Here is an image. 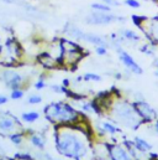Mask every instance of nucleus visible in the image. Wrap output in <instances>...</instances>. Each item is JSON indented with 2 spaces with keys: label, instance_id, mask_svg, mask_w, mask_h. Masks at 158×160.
<instances>
[{
  "label": "nucleus",
  "instance_id": "f257e3e1",
  "mask_svg": "<svg viewBox=\"0 0 158 160\" xmlns=\"http://www.w3.org/2000/svg\"><path fill=\"white\" fill-rule=\"evenodd\" d=\"M84 119L77 124L57 125L54 128V145L57 152L69 159L84 160L90 147V128L83 124Z\"/></svg>",
  "mask_w": 158,
  "mask_h": 160
},
{
  "label": "nucleus",
  "instance_id": "f03ea898",
  "mask_svg": "<svg viewBox=\"0 0 158 160\" xmlns=\"http://www.w3.org/2000/svg\"><path fill=\"white\" fill-rule=\"evenodd\" d=\"M100 104L103 106L104 112L106 111L110 116L111 120L116 124H120L122 127L130 128V129H137L143 122L141 117L138 116L133 103L118 97H110L108 96L105 98H100Z\"/></svg>",
  "mask_w": 158,
  "mask_h": 160
},
{
  "label": "nucleus",
  "instance_id": "7ed1b4c3",
  "mask_svg": "<svg viewBox=\"0 0 158 160\" xmlns=\"http://www.w3.org/2000/svg\"><path fill=\"white\" fill-rule=\"evenodd\" d=\"M44 118L54 127L57 125H71L77 124L84 119L83 113L74 108L71 103L64 101L51 102L43 108Z\"/></svg>",
  "mask_w": 158,
  "mask_h": 160
},
{
  "label": "nucleus",
  "instance_id": "20e7f679",
  "mask_svg": "<svg viewBox=\"0 0 158 160\" xmlns=\"http://www.w3.org/2000/svg\"><path fill=\"white\" fill-rule=\"evenodd\" d=\"M59 46H61L59 62L62 67L74 68L81 61V58L85 56L84 48L77 41L62 38L59 39Z\"/></svg>",
  "mask_w": 158,
  "mask_h": 160
},
{
  "label": "nucleus",
  "instance_id": "39448f33",
  "mask_svg": "<svg viewBox=\"0 0 158 160\" xmlns=\"http://www.w3.org/2000/svg\"><path fill=\"white\" fill-rule=\"evenodd\" d=\"M24 55L22 46L15 38H7L2 43V50L0 52V65L1 67H16Z\"/></svg>",
  "mask_w": 158,
  "mask_h": 160
},
{
  "label": "nucleus",
  "instance_id": "423d86ee",
  "mask_svg": "<svg viewBox=\"0 0 158 160\" xmlns=\"http://www.w3.org/2000/svg\"><path fill=\"white\" fill-rule=\"evenodd\" d=\"M135 24L146 36V39L158 46V15L147 18V16H135Z\"/></svg>",
  "mask_w": 158,
  "mask_h": 160
},
{
  "label": "nucleus",
  "instance_id": "0eeeda50",
  "mask_svg": "<svg viewBox=\"0 0 158 160\" xmlns=\"http://www.w3.org/2000/svg\"><path fill=\"white\" fill-rule=\"evenodd\" d=\"M0 82L10 91L24 88L26 83V76L17 71L15 67H2L0 70Z\"/></svg>",
  "mask_w": 158,
  "mask_h": 160
},
{
  "label": "nucleus",
  "instance_id": "6e6552de",
  "mask_svg": "<svg viewBox=\"0 0 158 160\" xmlns=\"http://www.w3.org/2000/svg\"><path fill=\"white\" fill-rule=\"evenodd\" d=\"M85 24L91 26H106L111 25L114 22H125L126 18L122 15H116L111 12H98V11H90L84 18Z\"/></svg>",
  "mask_w": 158,
  "mask_h": 160
},
{
  "label": "nucleus",
  "instance_id": "1a4fd4ad",
  "mask_svg": "<svg viewBox=\"0 0 158 160\" xmlns=\"http://www.w3.org/2000/svg\"><path fill=\"white\" fill-rule=\"evenodd\" d=\"M19 130H24L21 119L10 112L0 111V137H9Z\"/></svg>",
  "mask_w": 158,
  "mask_h": 160
},
{
  "label": "nucleus",
  "instance_id": "9d476101",
  "mask_svg": "<svg viewBox=\"0 0 158 160\" xmlns=\"http://www.w3.org/2000/svg\"><path fill=\"white\" fill-rule=\"evenodd\" d=\"M116 52L118 55V60L121 61V63L125 66V68L130 72V73H133V75H142L143 73V70L141 67V65L132 57L131 53H128L126 50H123L122 47H118L116 48Z\"/></svg>",
  "mask_w": 158,
  "mask_h": 160
},
{
  "label": "nucleus",
  "instance_id": "9b49d317",
  "mask_svg": "<svg viewBox=\"0 0 158 160\" xmlns=\"http://www.w3.org/2000/svg\"><path fill=\"white\" fill-rule=\"evenodd\" d=\"M133 106L143 123H152L158 118L156 109L145 99H138V101L133 102Z\"/></svg>",
  "mask_w": 158,
  "mask_h": 160
},
{
  "label": "nucleus",
  "instance_id": "f8f14e48",
  "mask_svg": "<svg viewBox=\"0 0 158 160\" xmlns=\"http://www.w3.org/2000/svg\"><path fill=\"white\" fill-rule=\"evenodd\" d=\"M108 154L111 160H133V153L125 144H106Z\"/></svg>",
  "mask_w": 158,
  "mask_h": 160
},
{
  "label": "nucleus",
  "instance_id": "ddd939ff",
  "mask_svg": "<svg viewBox=\"0 0 158 160\" xmlns=\"http://www.w3.org/2000/svg\"><path fill=\"white\" fill-rule=\"evenodd\" d=\"M98 133L100 135H109V137H114L116 134L121 133V129L116 125V123L110 122V120H103L98 123Z\"/></svg>",
  "mask_w": 158,
  "mask_h": 160
},
{
  "label": "nucleus",
  "instance_id": "4468645a",
  "mask_svg": "<svg viewBox=\"0 0 158 160\" xmlns=\"http://www.w3.org/2000/svg\"><path fill=\"white\" fill-rule=\"evenodd\" d=\"M37 61H39L40 65L46 70H54V68L61 67L59 60L49 52H42L41 55H39Z\"/></svg>",
  "mask_w": 158,
  "mask_h": 160
},
{
  "label": "nucleus",
  "instance_id": "2eb2a0df",
  "mask_svg": "<svg viewBox=\"0 0 158 160\" xmlns=\"http://www.w3.org/2000/svg\"><path fill=\"white\" fill-rule=\"evenodd\" d=\"M63 34L66 36H68L71 40L74 41H83L85 31L83 29H80L78 25L73 24V22H67L63 28Z\"/></svg>",
  "mask_w": 158,
  "mask_h": 160
},
{
  "label": "nucleus",
  "instance_id": "dca6fc26",
  "mask_svg": "<svg viewBox=\"0 0 158 160\" xmlns=\"http://www.w3.org/2000/svg\"><path fill=\"white\" fill-rule=\"evenodd\" d=\"M83 41L86 42V43H90L93 45L94 47L95 46H109V38L104 36V35H99V34H95V32H86L84 34V38H83Z\"/></svg>",
  "mask_w": 158,
  "mask_h": 160
},
{
  "label": "nucleus",
  "instance_id": "f3484780",
  "mask_svg": "<svg viewBox=\"0 0 158 160\" xmlns=\"http://www.w3.org/2000/svg\"><path fill=\"white\" fill-rule=\"evenodd\" d=\"M118 32L120 34V36H121V39L123 40V42H128V43H138V42H141V40H142L141 35H140L136 30L130 29V28H123V29L118 30Z\"/></svg>",
  "mask_w": 158,
  "mask_h": 160
},
{
  "label": "nucleus",
  "instance_id": "a211bd4d",
  "mask_svg": "<svg viewBox=\"0 0 158 160\" xmlns=\"http://www.w3.org/2000/svg\"><path fill=\"white\" fill-rule=\"evenodd\" d=\"M29 142L31 143V145L34 148H36L37 150H44L46 148V137L42 133H36V132H31L29 134Z\"/></svg>",
  "mask_w": 158,
  "mask_h": 160
},
{
  "label": "nucleus",
  "instance_id": "6ab92c4d",
  "mask_svg": "<svg viewBox=\"0 0 158 160\" xmlns=\"http://www.w3.org/2000/svg\"><path fill=\"white\" fill-rule=\"evenodd\" d=\"M132 144L135 147V149L138 153H148L152 150V145L151 143H148L146 139L141 138V137H135L132 140Z\"/></svg>",
  "mask_w": 158,
  "mask_h": 160
},
{
  "label": "nucleus",
  "instance_id": "aec40b11",
  "mask_svg": "<svg viewBox=\"0 0 158 160\" xmlns=\"http://www.w3.org/2000/svg\"><path fill=\"white\" fill-rule=\"evenodd\" d=\"M7 138H9L11 144H14L15 147H20V145H22V143L26 139V132H25V129L24 130H19V132H15V133L10 134Z\"/></svg>",
  "mask_w": 158,
  "mask_h": 160
},
{
  "label": "nucleus",
  "instance_id": "412c9836",
  "mask_svg": "<svg viewBox=\"0 0 158 160\" xmlns=\"http://www.w3.org/2000/svg\"><path fill=\"white\" fill-rule=\"evenodd\" d=\"M41 114L37 111H27V112H24L20 117V119L22 123H26V124H32V123H36L40 119Z\"/></svg>",
  "mask_w": 158,
  "mask_h": 160
},
{
  "label": "nucleus",
  "instance_id": "4be33fe9",
  "mask_svg": "<svg viewBox=\"0 0 158 160\" xmlns=\"http://www.w3.org/2000/svg\"><path fill=\"white\" fill-rule=\"evenodd\" d=\"M90 10L91 11H98V12H111L113 11V8L101 2V1H98V2H93L90 4Z\"/></svg>",
  "mask_w": 158,
  "mask_h": 160
},
{
  "label": "nucleus",
  "instance_id": "5701e85b",
  "mask_svg": "<svg viewBox=\"0 0 158 160\" xmlns=\"http://www.w3.org/2000/svg\"><path fill=\"white\" fill-rule=\"evenodd\" d=\"M140 51L142 52V53H145V55H147V56H155L156 55V45L155 43H152V42H146V43H143L141 47H140Z\"/></svg>",
  "mask_w": 158,
  "mask_h": 160
},
{
  "label": "nucleus",
  "instance_id": "b1692460",
  "mask_svg": "<svg viewBox=\"0 0 158 160\" xmlns=\"http://www.w3.org/2000/svg\"><path fill=\"white\" fill-rule=\"evenodd\" d=\"M81 80L85 82H100L101 81V76L94 72H86L81 76Z\"/></svg>",
  "mask_w": 158,
  "mask_h": 160
},
{
  "label": "nucleus",
  "instance_id": "393cba45",
  "mask_svg": "<svg viewBox=\"0 0 158 160\" xmlns=\"http://www.w3.org/2000/svg\"><path fill=\"white\" fill-rule=\"evenodd\" d=\"M24 96H25L24 88H16V89L10 91V99L12 101H20L24 98Z\"/></svg>",
  "mask_w": 158,
  "mask_h": 160
},
{
  "label": "nucleus",
  "instance_id": "a878e982",
  "mask_svg": "<svg viewBox=\"0 0 158 160\" xmlns=\"http://www.w3.org/2000/svg\"><path fill=\"white\" fill-rule=\"evenodd\" d=\"M27 103L31 104V106H37L40 103H42V97L40 94H36V93L30 94L27 97Z\"/></svg>",
  "mask_w": 158,
  "mask_h": 160
},
{
  "label": "nucleus",
  "instance_id": "bb28decb",
  "mask_svg": "<svg viewBox=\"0 0 158 160\" xmlns=\"http://www.w3.org/2000/svg\"><path fill=\"white\" fill-rule=\"evenodd\" d=\"M34 87L36 91H42L47 87V82H46V78L43 76H40L39 78L36 80V82L34 83Z\"/></svg>",
  "mask_w": 158,
  "mask_h": 160
},
{
  "label": "nucleus",
  "instance_id": "cd10ccee",
  "mask_svg": "<svg viewBox=\"0 0 158 160\" xmlns=\"http://www.w3.org/2000/svg\"><path fill=\"white\" fill-rule=\"evenodd\" d=\"M95 53L98 55V56H106L108 55V51H109V48H108V46H104V45H101V46H95Z\"/></svg>",
  "mask_w": 158,
  "mask_h": 160
},
{
  "label": "nucleus",
  "instance_id": "c85d7f7f",
  "mask_svg": "<svg viewBox=\"0 0 158 160\" xmlns=\"http://www.w3.org/2000/svg\"><path fill=\"white\" fill-rule=\"evenodd\" d=\"M123 4L130 9H138L141 6V2L138 0H123Z\"/></svg>",
  "mask_w": 158,
  "mask_h": 160
},
{
  "label": "nucleus",
  "instance_id": "c756f323",
  "mask_svg": "<svg viewBox=\"0 0 158 160\" xmlns=\"http://www.w3.org/2000/svg\"><path fill=\"white\" fill-rule=\"evenodd\" d=\"M12 159L14 160H35V158H34L32 155L27 154V153H17Z\"/></svg>",
  "mask_w": 158,
  "mask_h": 160
},
{
  "label": "nucleus",
  "instance_id": "7c9ffc66",
  "mask_svg": "<svg viewBox=\"0 0 158 160\" xmlns=\"http://www.w3.org/2000/svg\"><path fill=\"white\" fill-rule=\"evenodd\" d=\"M100 1L104 2V4H106V5H109V6H111V8L120 5V0H100Z\"/></svg>",
  "mask_w": 158,
  "mask_h": 160
},
{
  "label": "nucleus",
  "instance_id": "2f4dec72",
  "mask_svg": "<svg viewBox=\"0 0 158 160\" xmlns=\"http://www.w3.org/2000/svg\"><path fill=\"white\" fill-rule=\"evenodd\" d=\"M7 101H9V98H7L5 94L0 93V107H1V106H4V104H6V103H7Z\"/></svg>",
  "mask_w": 158,
  "mask_h": 160
},
{
  "label": "nucleus",
  "instance_id": "473e14b6",
  "mask_svg": "<svg viewBox=\"0 0 158 160\" xmlns=\"http://www.w3.org/2000/svg\"><path fill=\"white\" fill-rule=\"evenodd\" d=\"M153 123H155V125H153V127H155V132H156V133L158 134V118L156 120H155Z\"/></svg>",
  "mask_w": 158,
  "mask_h": 160
},
{
  "label": "nucleus",
  "instance_id": "72a5a7b5",
  "mask_svg": "<svg viewBox=\"0 0 158 160\" xmlns=\"http://www.w3.org/2000/svg\"><path fill=\"white\" fill-rule=\"evenodd\" d=\"M0 160H14V159H11L9 157H5V155H0Z\"/></svg>",
  "mask_w": 158,
  "mask_h": 160
},
{
  "label": "nucleus",
  "instance_id": "f704fd0d",
  "mask_svg": "<svg viewBox=\"0 0 158 160\" xmlns=\"http://www.w3.org/2000/svg\"><path fill=\"white\" fill-rule=\"evenodd\" d=\"M99 160H111L109 157H105V158H101V159H99Z\"/></svg>",
  "mask_w": 158,
  "mask_h": 160
},
{
  "label": "nucleus",
  "instance_id": "c9c22d12",
  "mask_svg": "<svg viewBox=\"0 0 158 160\" xmlns=\"http://www.w3.org/2000/svg\"><path fill=\"white\" fill-rule=\"evenodd\" d=\"M1 50H2V42H1V39H0V52H1Z\"/></svg>",
  "mask_w": 158,
  "mask_h": 160
},
{
  "label": "nucleus",
  "instance_id": "e433bc0d",
  "mask_svg": "<svg viewBox=\"0 0 158 160\" xmlns=\"http://www.w3.org/2000/svg\"><path fill=\"white\" fill-rule=\"evenodd\" d=\"M156 67L158 68V60H156Z\"/></svg>",
  "mask_w": 158,
  "mask_h": 160
},
{
  "label": "nucleus",
  "instance_id": "4c0bfd02",
  "mask_svg": "<svg viewBox=\"0 0 158 160\" xmlns=\"http://www.w3.org/2000/svg\"><path fill=\"white\" fill-rule=\"evenodd\" d=\"M151 160H158V159H151Z\"/></svg>",
  "mask_w": 158,
  "mask_h": 160
}]
</instances>
